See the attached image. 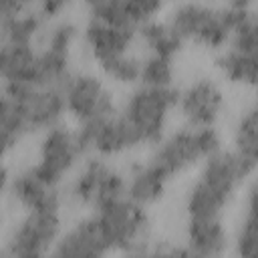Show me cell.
Listing matches in <instances>:
<instances>
[{
    "label": "cell",
    "mask_w": 258,
    "mask_h": 258,
    "mask_svg": "<svg viewBox=\"0 0 258 258\" xmlns=\"http://www.w3.org/2000/svg\"><path fill=\"white\" fill-rule=\"evenodd\" d=\"M250 175L234 151L222 147L198 167L189 181L183 194L185 218H222Z\"/></svg>",
    "instance_id": "1"
},
{
    "label": "cell",
    "mask_w": 258,
    "mask_h": 258,
    "mask_svg": "<svg viewBox=\"0 0 258 258\" xmlns=\"http://www.w3.org/2000/svg\"><path fill=\"white\" fill-rule=\"evenodd\" d=\"M252 10L250 2H177L169 8L167 20L185 42L220 52L232 40L236 26Z\"/></svg>",
    "instance_id": "2"
},
{
    "label": "cell",
    "mask_w": 258,
    "mask_h": 258,
    "mask_svg": "<svg viewBox=\"0 0 258 258\" xmlns=\"http://www.w3.org/2000/svg\"><path fill=\"white\" fill-rule=\"evenodd\" d=\"M222 149V135L218 127H189L181 125L167 131L149 151L147 161L153 163L169 181L200 167L210 155Z\"/></svg>",
    "instance_id": "3"
},
{
    "label": "cell",
    "mask_w": 258,
    "mask_h": 258,
    "mask_svg": "<svg viewBox=\"0 0 258 258\" xmlns=\"http://www.w3.org/2000/svg\"><path fill=\"white\" fill-rule=\"evenodd\" d=\"M175 87L135 85L123 99L119 113L129 123L139 145L153 147L169 127L171 113L177 109Z\"/></svg>",
    "instance_id": "4"
},
{
    "label": "cell",
    "mask_w": 258,
    "mask_h": 258,
    "mask_svg": "<svg viewBox=\"0 0 258 258\" xmlns=\"http://www.w3.org/2000/svg\"><path fill=\"white\" fill-rule=\"evenodd\" d=\"M93 216L111 252L127 254L149 242L151 216L147 208L129 200L127 194L101 204L93 210Z\"/></svg>",
    "instance_id": "5"
},
{
    "label": "cell",
    "mask_w": 258,
    "mask_h": 258,
    "mask_svg": "<svg viewBox=\"0 0 258 258\" xmlns=\"http://www.w3.org/2000/svg\"><path fill=\"white\" fill-rule=\"evenodd\" d=\"M85 157L87 151L83 147L79 129L60 123L40 135L36 147V159L30 167L48 185L60 187L62 181H67L79 169Z\"/></svg>",
    "instance_id": "6"
},
{
    "label": "cell",
    "mask_w": 258,
    "mask_h": 258,
    "mask_svg": "<svg viewBox=\"0 0 258 258\" xmlns=\"http://www.w3.org/2000/svg\"><path fill=\"white\" fill-rule=\"evenodd\" d=\"M62 208L24 212L8 230L2 258H48L62 228Z\"/></svg>",
    "instance_id": "7"
},
{
    "label": "cell",
    "mask_w": 258,
    "mask_h": 258,
    "mask_svg": "<svg viewBox=\"0 0 258 258\" xmlns=\"http://www.w3.org/2000/svg\"><path fill=\"white\" fill-rule=\"evenodd\" d=\"M125 171L105 157L87 155L79 169L69 177L64 198L83 208H99L101 204L125 196Z\"/></svg>",
    "instance_id": "8"
},
{
    "label": "cell",
    "mask_w": 258,
    "mask_h": 258,
    "mask_svg": "<svg viewBox=\"0 0 258 258\" xmlns=\"http://www.w3.org/2000/svg\"><path fill=\"white\" fill-rule=\"evenodd\" d=\"M67 115L77 127L101 121L119 111L109 81L95 71H73L62 87Z\"/></svg>",
    "instance_id": "9"
},
{
    "label": "cell",
    "mask_w": 258,
    "mask_h": 258,
    "mask_svg": "<svg viewBox=\"0 0 258 258\" xmlns=\"http://www.w3.org/2000/svg\"><path fill=\"white\" fill-rule=\"evenodd\" d=\"M2 93L16 103L28 135H42L64 123L67 105L60 87H2Z\"/></svg>",
    "instance_id": "10"
},
{
    "label": "cell",
    "mask_w": 258,
    "mask_h": 258,
    "mask_svg": "<svg viewBox=\"0 0 258 258\" xmlns=\"http://www.w3.org/2000/svg\"><path fill=\"white\" fill-rule=\"evenodd\" d=\"M224 107V89L214 77H196L177 91V113L183 125L216 127L222 119Z\"/></svg>",
    "instance_id": "11"
},
{
    "label": "cell",
    "mask_w": 258,
    "mask_h": 258,
    "mask_svg": "<svg viewBox=\"0 0 258 258\" xmlns=\"http://www.w3.org/2000/svg\"><path fill=\"white\" fill-rule=\"evenodd\" d=\"M77 129H79V135H81L87 155L111 159V157L129 153L135 147H141L135 133L131 131L129 123L123 119V115L119 111L111 117H105V119L89 123V125H81Z\"/></svg>",
    "instance_id": "12"
},
{
    "label": "cell",
    "mask_w": 258,
    "mask_h": 258,
    "mask_svg": "<svg viewBox=\"0 0 258 258\" xmlns=\"http://www.w3.org/2000/svg\"><path fill=\"white\" fill-rule=\"evenodd\" d=\"M2 189L24 212L62 208V189L52 187L44 179H40L30 165L20 167V169H12V171L8 165H4Z\"/></svg>",
    "instance_id": "13"
},
{
    "label": "cell",
    "mask_w": 258,
    "mask_h": 258,
    "mask_svg": "<svg viewBox=\"0 0 258 258\" xmlns=\"http://www.w3.org/2000/svg\"><path fill=\"white\" fill-rule=\"evenodd\" d=\"M135 38H137V30L115 26L91 16H85V22L81 26V42L87 54L97 62V67H103L131 52Z\"/></svg>",
    "instance_id": "14"
},
{
    "label": "cell",
    "mask_w": 258,
    "mask_h": 258,
    "mask_svg": "<svg viewBox=\"0 0 258 258\" xmlns=\"http://www.w3.org/2000/svg\"><path fill=\"white\" fill-rule=\"evenodd\" d=\"M46 24L32 2L2 0L0 4V44H38Z\"/></svg>",
    "instance_id": "15"
},
{
    "label": "cell",
    "mask_w": 258,
    "mask_h": 258,
    "mask_svg": "<svg viewBox=\"0 0 258 258\" xmlns=\"http://www.w3.org/2000/svg\"><path fill=\"white\" fill-rule=\"evenodd\" d=\"M111 248L103 238L95 216H83L67 226L48 258H107Z\"/></svg>",
    "instance_id": "16"
},
{
    "label": "cell",
    "mask_w": 258,
    "mask_h": 258,
    "mask_svg": "<svg viewBox=\"0 0 258 258\" xmlns=\"http://www.w3.org/2000/svg\"><path fill=\"white\" fill-rule=\"evenodd\" d=\"M163 4L157 0H91L85 4V12L91 18L139 30L147 20L157 18Z\"/></svg>",
    "instance_id": "17"
},
{
    "label": "cell",
    "mask_w": 258,
    "mask_h": 258,
    "mask_svg": "<svg viewBox=\"0 0 258 258\" xmlns=\"http://www.w3.org/2000/svg\"><path fill=\"white\" fill-rule=\"evenodd\" d=\"M183 234L185 246L204 256L222 258L232 250V234L224 224V218H187Z\"/></svg>",
    "instance_id": "18"
},
{
    "label": "cell",
    "mask_w": 258,
    "mask_h": 258,
    "mask_svg": "<svg viewBox=\"0 0 258 258\" xmlns=\"http://www.w3.org/2000/svg\"><path fill=\"white\" fill-rule=\"evenodd\" d=\"M125 181H127V198L133 200L135 204L149 208L163 200L169 179L147 159H137L131 161L125 169Z\"/></svg>",
    "instance_id": "19"
},
{
    "label": "cell",
    "mask_w": 258,
    "mask_h": 258,
    "mask_svg": "<svg viewBox=\"0 0 258 258\" xmlns=\"http://www.w3.org/2000/svg\"><path fill=\"white\" fill-rule=\"evenodd\" d=\"M232 151L250 173L258 171V97L248 103L234 121Z\"/></svg>",
    "instance_id": "20"
},
{
    "label": "cell",
    "mask_w": 258,
    "mask_h": 258,
    "mask_svg": "<svg viewBox=\"0 0 258 258\" xmlns=\"http://www.w3.org/2000/svg\"><path fill=\"white\" fill-rule=\"evenodd\" d=\"M214 67L228 83L258 89V52L228 44L214 54Z\"/></svg>",
    "instance_id": "21"
},
{
    "label": "cell",
    "mask_w": 258,
    "mask_h": 258,
    "mask_svg": "<svg viewBox=\"0 0 258 258\" xmlns=\"http://www.w3.org/2000/svg\"><path fill=\"white\" fill-rule=\"evenodd\" d=\"M137 36L147 48V54H159L173 60L185 46V40L181 38V34L171 26L167 18H161V16L147 20L137 30Z\"/></svg>",
    "instance_id": "22"
},
{
    "label": "cell",
    "mask_w": 258,
    "mask_h": 258,
    "mask_svg": "<svg viewBox=\"0 0 258 258\" xmlns=\"http://www.w3.org/2000/svg\"><path fill=\"white\" fill-rule=\"evenodd\" d=\"M0 123H2L4 153L8 155L28 137V129L24 125V119H22L16 103L4 93H2V101H0Z\"/></svg>",
    "instance_id": "23"
},
{
    "label": "cell",
    "mask_w": 258,
    "mask_h": 258,
    "mask_svg": "<svg viewBox=\"0 0 258 258\" xmlns=\"http://www.w3.org/2000/svg\"><path fill=\"white\" fill-rule=\"evenodd\" d=\"M141 67H143V58L133 52H127V54L99 67V71L107 81H111L115 85L135 87L141 81Z\"/></svg>",
    "instance_id": "24"
},
{
    "label": "cell",
    "mask_w": 258,
    "mask_h": 258,
    "mask_svg": "<svg viewBox=\"0 0 258 258\" xmlns=\"http://www.w3.org/2000/svg\"><path fill=\"white\" fill-rule=\"evenodd\" d=\"M234 258H258V218L242 214L232 232Z\"/></svg>",
    "instance_id": "25"
},
{
    "label": "cell",
    "mask_w": 258,
    "mask_h": 258,
    "mask_svg": "<svg viewBox=\"0 0 258 258\" xmlns=\"http://www.w3.org/2000/svg\"><path fill=\"white\" fill-rule=\"evenodd\" d=\"M141 85L175 87V60L159 54H147L141 67Z\"/></svg>",
    "instance_id": "26"
},
{
    "label": "cell",
    "mask_w": 258,
    "mask_h": 258,
    "mask_svg": "<svg viewBox=\"0 0 258 258\" xmlns=\"http://www.w3.org/2000/svg\"><path fill=\"white\" fill-rule=\"evenodd\" d=\"M242 214H248V216H256L258 218V171L252 173L250 179L244 185Z\"/></svg>",
    "instance_id": "27"
},
{
    "label": "cell",
    "mask_w": 258,
    "mask_h": 258,
    "mask_svg": "<svg viewBox=\"0 0 258 258\" xmlns=\"http://www.w3.org/2000/svg\"><path fill=\"white\" fill-rule=\"evenodd\" d=\"M125 258H169V242H147L145 246L127 252Z\"/></svg>",
    "instance_id": "28"
},
{
    "label": "cell",
    "mask_w": 258,
    "mask_h": 258,
    "mask_svg": "<svg viewBox=\"0 0 258 258\" xmlns=\"http://www.w3.org/2000/svg\"><path fill=\"white\" fill-rule=\"evenodd\" d=\"M34 4H36L38 12L42 14V18H44L46 22H52V20L64 16L62 12L69 8V4L62 2V0H40V2H34Z\"/></svg>",
    "instance_id": "29"
},
{
    "label": "cell",
    "mask_w": 258,
    "mask_h": 258,
    "mask_svg": "<svg viewBox=\"0 0 258 258\" xmlns=\"http://www.w3.org/2000/svg\"><path fill=\"white\" fill-rule=\"evenodd\" d=\"M169 258H210V256H204L185 244H169Z\"/></svg>",
    "instance_id": "30"
}]
</instances>
